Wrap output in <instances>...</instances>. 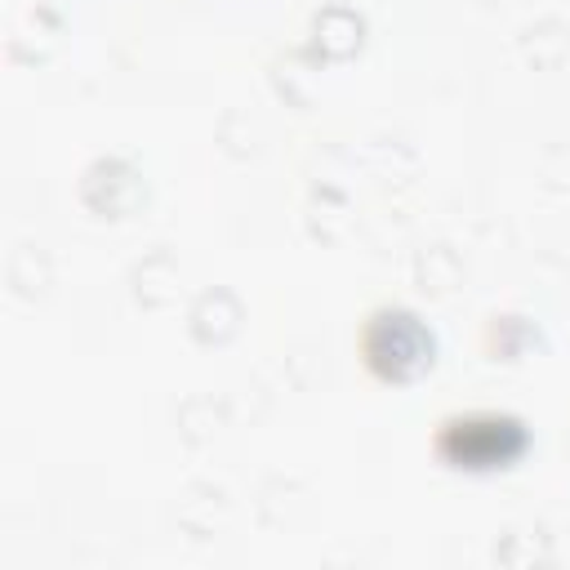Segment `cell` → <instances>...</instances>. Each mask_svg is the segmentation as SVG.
<instances>
[{
	"instance_id": "cell-1",
	"label": "cell",
	"mask_w": 570,
	"mask_h": 570,
	"mask_svg": "<svg viewBox=\"0 0 570 570\" xmlns=\"http://www.w3.org/2000/svg\"><path fill=\"white\" fill-rule=\"evenodd\" d=\"M436 450L459 468H503L525 450V428L512 414H463L441 423Z\"/></svg>"
},
{
	"instance_id": "cell-2",
	"label": "cell",
	"mask_w": 570,
	"mask_h": 570,
	"mask_svg": "<svg viewBox=\"0 0 570 570\" xmlns=\"http://www.w3.org/2000/svg\"><path fill=\"white\" fill-rule=\"evenodd\" d=\"M432 352V338L428 330L419 325V316L410 312H374L370 325H365V361L383 374V379H405L414 374Z\"/></svg>"
}]
</instances>
